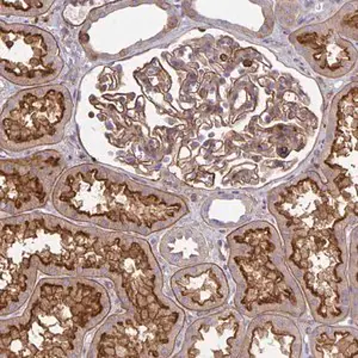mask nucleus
Instances as JSON below:
<instances>
[{
	"label": "nucleus",
	"instance_id": "2",
	"mask_svg": "<svg viewBox=\"0 0 358 358\" xmlns=\"http://www.w3.org/2000/svg\"><path fill=\"white\" fill-rule=\"evenodd\" d=\"M18 27L1 29V71L5 77L21 85L52 80L62 69L57 42L40 29Z\"/></svg>",
	"mask_w": 358,
	"mask_h": 358
},
{
	"label": "nucleus",
	"instance_id": "1",
	"mask_svg": "<svg viewBox=\"0 0 358 358\" xmlns=\"http://www.w3.org/2000/svg\"><path fill=\"white\" fill-rule=\"evenodd\" d=\"M57 200L89 217L106 216L114 222L140 227H152L175 216L180 209L179 204L170 206L155 196H143L126 184L97 178L96 171L69 176Z\"/></svg>",
	"mask_w": 358,
	"mask_h": 358
},
{
	"label": "nucleus",
	"instance_id": "6",
	"mask_svg": "<svg viewBox=\"0 0 358 358\" xmlns=\"http://www.w3.org/2000/svg\"><path fill=\"white\" fill-rule=\"evenodd\" d=\"M277 209L294 224L313 231L330 228L339 216L334 197L322 192L310 179L292 187L277 203Z\"/></svg>",
	"mask_w": 358,
	"mask_h": 358
},
{
	"label": "nucleus",
	"instance_id": "3",
	"mask_svg": "<svg viewBox=\"0 0 358 358\" xmlns=\"http://www.w3.org/2000/svg\"><path fill=\"white\" fill-rule=\"evenodd\" d=\"M65 94L49 89L38 94L35 91L23 92L17 102L5 113L3 129L8 141L31 143L57 134L65 120Z\"/></svg>",
	"mask_w": 358,
	"mask_h": 358
},
{
	"label": "nucleus",
	"instance_id": "5",
	"mask_svg": "<svg viewBox=\"0 0 358 358\" xmlns=\"http://www.w3.org/2000/svg\"><path fill=\"white\" fill-rule=\"evenodd\" d=\"M245 241L252 245L253 248L248 258L238 259L248 280L245 305L275 303L285 295V290L282 289L283 276L268 258V252L273 248L268 243V231H250L245 234Z\"/></svg>",
	"mask_w": 358,
	"mask_h": 358
},
{
	"label": "nucleus",
	"instance_id": "4",
	"mask_svg": "<svg viewBox=\"0 0 358 358\" xmlns=\"http://www.w3.org/2000/svg\"><path fill=\"white\" fill-rule=\"evenodd\" d=\"M293 248L292 261L303 271L306 285L334 312L338 303L336 268L341 263V251L334 234L313 231L297 239Z\"/></svg>",
	"mask_w": 358,
	"mask_h": 358
},
{
	"label": "nucleus",
	"instance_id": "7",
	"mask_svg": "<svg viewBox=\"0 0 358 358\" xmlns=\"http://www.w3.org/2000/svg\"><path fill=\"white\" fill-rule=\"evenodd\" d=\"M339 128L336 148L341 155H349L351 143L357 138V89L348 94L339 106Z\"/></svg>",
	"mask_w": 358,
	"mask_h": 358
}]
</instances>
